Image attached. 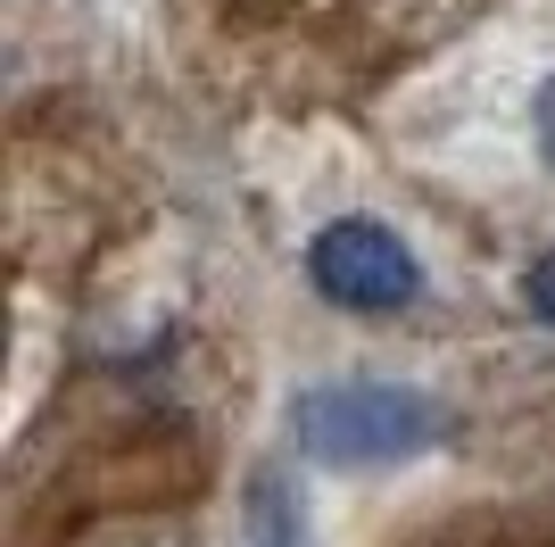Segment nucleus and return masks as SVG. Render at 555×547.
<instances>
[{
	"label": "nucleus",
	"mask_w": 555,
	"mask_h": 547,
	"mask_svg": "<svg viewBox=\"0 0 555 547\" xmlns=\"http://www.w3.org/2000/svg\"><path fill=\"white\" fill-rule=\"evenodd\" d=\"M539 150H547V166H555V84L539 91Z\"/></svg>",
	"instance_id": "obj_5"
},
{
	"label": "nucleus",
	"mask_w": 555,
	"mask_h": 547,
	"mask_svg": "<svg viewBox=\"0 0 555 547\" xmlns=\"http://www.w3.org/2000/svg\"><path fill=\"white\" fill-rule=\"evenodd\" d=\"M241 547H315V523H307V489L282 465L249 481V506H241Z\"/></svg>",
	"instance_id": "obj_3"
},
{
	"label": "nucleus",
	"mask_w": 555,
	"mask_h": 547,
	"mask_svg": "<svg viewBox=\"0 0 555 547\" xmlns=\"http://www.w3.org/2000/svg\"><path fill=\"white\" fill-rule=\"evenodd\" d=\"M522 307H531L539 323H555V250L531 257V274H522Z\"/></svg>",
	"instance_id": "obj_4"
},
{
	"label": "nucleus",
	"mask_w": 555,
	"mask_h": 547,
	"mask_svg": "<svg viewBox=\"0 0 555 547\" xmlns=\"http://www.w3.org/2000/svg\"><path fill=\"white\" fill-rule=\"evenodd\" d=\"M307 274H315V291L348 316H398V307H415L423 291V266L415 250L398 241L390 225H373V216H340L307 241Z\"/></svg>",
	"instance_id": "obj_2"
},
{
	"label": "nucleus",
	"mask_w": 555,
	"mask_h": 547,
	"mask_svg": "<svg viewBox=\"0 0 555 547\" xmlns=\"http://www.w3.org/2000/svg\"><path fill=\"white\" fill-rule=\"evenodd\" d=\"M448 415L431 390L406 382H307L291 398V440L307 465L332 473H373V465H406V456L440 448Z\"/></svg>",
	"instance_id": "obj_1"
}]
</instances>
